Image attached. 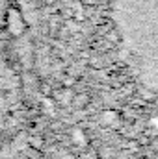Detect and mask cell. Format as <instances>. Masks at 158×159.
<instances>
[{
  "instance_id": "1",
  "label": "cell",
  "mask_w": 158,
  "mask_h": 159,
  "mask_svg": "<svg viewBox=\"0 0 158 159\" xmlns=\"http://www.w3.org/2000/svg\"><path fill=\"white\" fill-rule=\"evenodd\" d=\"M121 59L145 93L158 96V0H110Z\"/></svg>"
},
{
  "instance_id": "2",
  "label": "cell",
  "mask_w": 158,
  "mask_h": 159,
  "mask_svg": "<svg viewBox=\"0 0 158 159\" xmlns=\"http://www.w3.org/2000/svg\"><path fill=\"white\" fill-rule=\"evenodd\" d=\"M155 159H158V154H156V157H155Z\"/></svg>"
}]
</instances>
